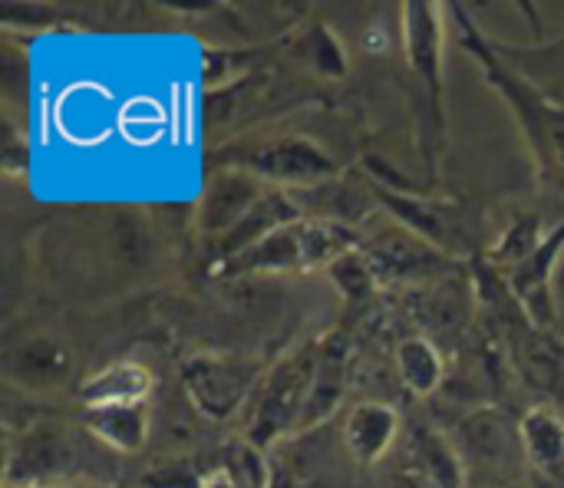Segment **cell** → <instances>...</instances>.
<instances>
[{
	"label": "cell",
	"mask_w": 564,
	"mask_h": 488,
	"mask_svg": "<svg viewBox=\"0 0 564 488\" xmlns=\"http://www.w3.org/2000/svg\"><path fill=\"white\" fill-rule=\"evenodd\" d=\"M410 469L436 488H466V469L449 433L416 426L410 433Z\"/></svg>",
	"instance_id": "cell-19"
},
{
	"label": "cell",
	"mask_w": 564,
	"mask_h": 488,
	"mask_svg": "<svg viewBox=\"0 0 564 488\" xmlns=\"http://www.w3.org/2000/svg\"><path fill=\"white\" fill-rule=\"evenodd\" d=\"M3 370L13 387L30 390V393H50L69 383L73 350L53 337H26L23 344L10 347Z\"/></svg>",
	"instance_id": "cell-10"
},
{
	"label": "cell",
	"mask_w": 564,
	"mask_h": 488,
	"mask_svg": "<svg viewBox=\"0 0 564 488\" xmlns=\"http://www.w3.org/2000/svg\"><path fill=\"white\" fill-rule=\"evenodd\" d=\"M268 488H301V482H297L291 473H284L281 466H271V479H268Z\"/></svg>",
	"instance_id": "cell-26"
},
{
	"label": "cell",
	"mask_w": 564,
	"mask_h": 488,
	"mask_svg": "<svg viewBox=\"0 0 564 488\" xmlns=\"http://www.w3.org/2000/svg\"><path fill=\"white\" fill-rule=\"evenodd\" d=\"M360 251L367 254V261L377 274H397V278L420 274V271H430V268L453 261L449 254H443L440 248H433L426 238H420L410 228L380 231L370 245H360Z\"/></svg>",
	"instance_id": "cell-14"
},
{
	"label": "cell",
	"mask_w": 564,
	"mask_h": 488,
	"mask_svg": "<svg viewBox=\"0 0 564 488\" xmlns=\"http://www.w3.org/2000/svg\"><path fill=\"white\" fill-rule=\"evenodd\" d=\"M301 218V208H297V202L291 198V192H284V188H271L225 238H218V241H212V268L218 271L221 264H228L231 258H238V254H245L248 248H254V245H261L268 235H274L278 228H284V225H291V221H297Z\"/></svg>",
	"instance_id": "cell-12"
},
{
	"label": "cell",
	"mask_w": 564,
	"mask_h": 488,
	"mask_svg": "<svg viewBox=\"0 0 564 488\" xmlns=\"http://www.w3.org/2000/svg\"><path fill=\"white\" fill-rule=\"evenodd\" d=\"M142 488H208V479H198L185 466H165L142 479Z\"/></svg>",
	"instance_id": "cell-25"
},
{
	"label": "cell",
	"mask_w": 564,
	"mask_h": 488,
	"mask_svg": "<svg viewBox=\"0 0 564 488\" xmlns=\"http://www.w3.org/2000/svg\"><path fill=\"white\" fill-rule=\"evenodd\" d=\"M79 440L66 433L59 423H36L20 436L10 449L3 488H43V486H76L79 466Z\"/></svg>",
	"instance_id": "cell-6"
},
{
	"label": "cell",
	"mask_w": 564,
	"mask_h": 488,
	"mask_svg": "<svg viewBox=\"0 0 564 488\" xmlns=\"http://www.w3.org/2000/svg\"><path fill=\"white\" fill-rule=\"evenodd\" d=\"M397 370H400L403 387L410 393H416V397L436 393L443 377H446L443 373V357L426 337H406L397 347Z\"/></svg>",
	"instance_id": "cell-20"
},
{
	"label": "cell",
	"mask_w": 564,
	"mask_h": 488,
	"mask_svg": "<svg viewBox=\"0 0 564 488\" xmlns=\"http://www.w3.org/2000/svg\"><path fill=\"white\" fill-rule=\"evenodd\" d=\"M564 251V221L542 238V245L516 268H509L506 284L522 304V311L539 327H555V301H552V271Z\"/></svg>",
	"instance_id": "cell-9"
},
{
	"label": "cell",
	"mask_w": 564,
	"mask_h": 488,
	"mask_svg": "<svg viewBox=\"0 0 564 488\" xmlns=\"http://www.w3.org/2000/svg\"><path fill=\"white\" fill-rule=\"evenodd\" d=\"M218 159H225L218 165L245 169L264 182H284V185H324L327 178L340 175V165L317 142L304 135L231 145Z\"/></svg>",
	"instance_id": "cell-5"
},
{
	"label": "cell",
	"mask_w": 564,
	"mask_h": 488,
	"mask_svg": "<svg viewBox=\"0 0 564 488\" xmlns=\"http://www.w3.org/2000/svg\"><path fill=\"white\" fill-rule=\"evenodd\" d=\"M43 488H96V486H86V482H76V486H43Z\"/></svg>",
	"instance_id": "cell-29"
},
{
	"label": "cell",
	"mask_w": 564,
	"mask_h": 488,
	"mask_svg": "<svg viewBox=\"0 0 564 488\" xmlns=\"http://www.w3.org/2000/svg\"><path fill=\"white\" fill-rule=\"evenodd\" d=\"M449 436L463 459L466 486H506L529 479L519 420H512L506 410L482 406L459 420Z\"/></svg>",
	"instance_id": "cell-2"
},
{
	"label": "cell",
	"mask_w": 564,
	"mask_h": 488,
	"mask_svg": "<svg viewBox=\"0 0 564 488\" xmlns=\"http://www.w3.org/2000/svg\"><path fill=\"white\" fill-rule=\"evenodd\" d=\"M397 436H400V413L387 403L367 400L347 413L344 443H347V453L360 466L380 463L390 453V446L397 443Z\"/></svg>",
	"instance_id": "cell-15"
},
{
	"label": "cell",
	"mask_w": 564,
	"mask_h": 488,
	"mask_svg": "<svg viewBox=\"0 0 564 488\" xmlns=\"http://www.w3.org/2000/svg\"><path fill=\"white\" fill-rule=\"evenodd\" d=\"M529 473L545 482H564V416L552 403H535L519 420Z\"/></svg>",
	"instance_id": "cell-13"
},
{
	"label": "cell",
	"mask_w": 564,
	"mask_h": 488,
	"mask_svg": "<svg viewBox=\"0 0 564 488\" xmlns=\"http://www.w3.org/2000/svg\"><path fill=\"white\" fill-rule=\"evenodd\" d=\"M208 488H238V486H235L231 479H225V476L218 473V476H212V479H208Z\"/></svg>",
	"instance_id": "cell-27"
},
{
	"label": "cell",
	"mask_w": 564,
	"mask_h": 488,
	"mask_svg": "<svg viewBox=\"0 0 564 488\" xmlns=\"http://www.w3.org/2000/svg\"><path fill=\"white\" fill-rule=\"evenodd\" d=\"M344 380H347V340L337 334H327L321 337V360H317V373H314L297 430H314L337 410L344 397Z\"/></svg>",
	"instance_id": "cell-18"
},
{
	"label": "cell",
	"mask_w": 564,
	"mask_h": 488,
	"mask_svg": "<svg viewBox=\"0 0 564 488\" xmlns=\"http://www.w3.org/2000/svg\"><path fill=\"white\" fill-rule=\"evenodd\" d=\"M221 476L231 479L238 488H268L271 466L264 459V449H258L251 440H238L225 449Z\"/></svg>",
	"instance_id": "cell-21"
},
{
	"label": "cell",
	"mask_w": 564,
	"mask_h": 488,
	"mask_svg": "<svg viewBox=\"0 0 564 488\" xmlns=\"http://www.w3.org/2000/svg\"><path fill=\"white\" fill-rule=\"evenodd\" d=\"M274 185H268L264 178L245 172V169H231V165H218L212 172V178L205 182L202 202H198V228L208 241L225 238Z\"/></svg>",
	"instance_id": "cell-8"
},
{
	"label": "cell",
	"mask_w": 564,
	"mask_h": 488,
	"mask_svg": "<svg viewBox=\"0 0 564 488\" xmlns=\"http://www.w3.org/2000/svg\"><path fill=\"white\" fill-rule=\"evenodd\" d=\"M3 172L7 175H26L30 172V145L26 139H20V129L13 126L10 116H3Z\"/></svg>",
	"instance_id": "cell-24"
},
{
	"label": "cell",
	"mask_w": 564,
	"mask_h": 488,
	"mask_svg": "<svg viewBox=\"0 0 564 488\" xmlns=\"http://www.w3.org/2000/svg\"><path fill=\"white\" fill-rule=\"evenodd\" d=\"M466 488H532V486H529V479H525V482H506V486H466Z\"/></svg>",
	"instance_id": "cell-28"
},
{
	"label": "cell",
	"mask_w": 564,
	"mask_h": 488,
	"mask_svg": "<svg viewBox=\"0 0 564 488\" xmlns=\"http://www.w3.org/2000/svg\"><path fill=\"white\" fill-rule=\"evenodd\" d=\"M321 360V340L304 344L291 357H284L258 387V406L251 416V430L245 440H251L258 449H268L288 433H297V423L307 406V393L317 373Z\"/></svg>",
	"instance_id": "cell-3"
},
{
	"label": "cell",
	"mask_w": 564,
	"mask_h": 488,
	"mask_svg": "<svg viewBox=\"0 0 564 488\" xmlns=\"http://www.w3.org/2000/svg\"><path fill=\"white\" fill-rule=\"evenodd\" d=\"M155 380L152 370L135 360H116L96 370L79 387V410L83 406H145Z\"/></svg>",
	"instance_id": "cell-16"
},
{
	"label": "cell",
	"mask_w": 564,
	"mask_h": 488,
	"mask_svg": "<svg viewBox=\"0 0 564 488\" xmlns=\"http://www.w3.org/2000/svg\"><path fill=\"white\" fill-rule=\"evenodd\" d=\"M377 198L403 221V228L416 231L420 238H426L433 248H440L443 254H459L466 248V228H463V215L443 202L433 198H413V195H400L390 188H377Z\"/></svg>",
	"instance_id": "cell-11"
},
{
	"label": "cell",
	"mask_w": 564,
	"mask_h": 488,
	"mask_svg": "<svg viewBox=\"0 0 564 488\" xmlns=\"http://www.w3.org/2000/svg\"><path fill=\"white\" fill-rule=\"evenodd\" d=\"M261 380L264 364L241 354H195L182 364L185 393L208 420H231Z\"/></svg>",
	"instance_id": "cell-4"
},
{
	"label": "cell",
	"mask_w": 564,
	"mask_h": 488,
	"mask_svg": "<svg viewBox=\"0 0 564 488\" xmlns=\"http://www.w3.org/2000/svg\"><path fill=\"white\" fill-rule=\"evenodd\" d=\"M330 281L340 288V294H347V301H367L373 294V281H377V271L370 268L367 254L357 248L344 258H337L330 268H327Z\"/></svg>",
	"instance_id": "cell-22"
},
{
	"label": "cell",
	"mask_w": 564,
	"mask_h": 488,
	"mask_svg": "<svg viewBox=\"0 0 564 488\" xmlns=\"http://www.w3.org/2000/svg\"><path fill=\"white\" fill-rule=\"evenodd\" d=\"M357 248L360 238L350 225L301 215L297 221L268 235L261 245L221 264L218 274L231 278V274H254V271H314V268H330L337 258Z\"/></svg>",
	"instance_id": "cell-1"
},
{
	"label": "cell",
	"mask_w": 564,
	"mask_h": 488,
	"mask_svg": "<svg viewBox=\"0 0 564 488\" xmlns=\"http://www.w3.org/2000/svg\"><path fill=\"white\" fill-rule=\"evenodd\" d=\"M83 430L109 453L132 456L149 440V416L145 406H83L79 410Z\"/></svg>",
	"instance_id": "cell-17"
},
{
	"label": "cell",
	"mask_w": 564,
	"mask_h": 488,
	"mask_svg": "<svg viewBox=\"0 0 564 488\" xmlns=\"http://www.w3.org/2000/svg\"><path fill=\"white\" fill-rule=\"evenodd\" d=\"M403 43L413 76L423 86L426 106L433 112L436 132H446L443 112V17L433 3H406L403 7Z\"/></svg>",
	"instance_id": "cell-7"
},
{
	"label": "cell",
	"mask_w": 564,
	"mask_h": 488,
	"mask_svg": "<svg viewBox=\"0 0 564 488\" xmlns=\"http://www.w3.org/2000/svg\"><path fill=\"white\" fill-rule=\"evenodd\" d=\"M301 53H304L321 73H327V76H340V73L347 69V59H344L340 43H337V36H334L324 23H317V26H311V30L304 33Z\"/></svg>",
	"instance_id": "cell-23"
}]
</instances>
